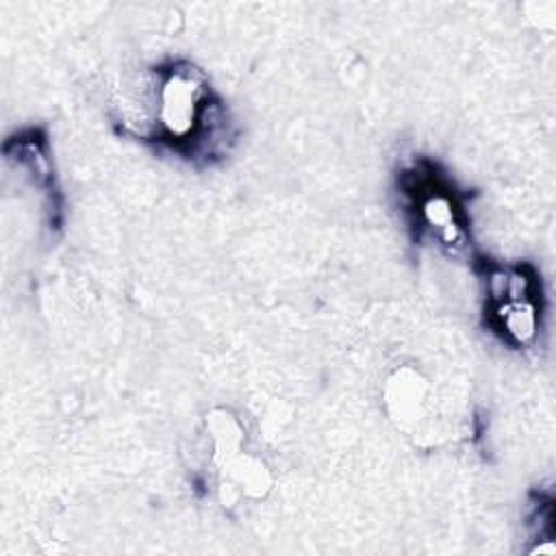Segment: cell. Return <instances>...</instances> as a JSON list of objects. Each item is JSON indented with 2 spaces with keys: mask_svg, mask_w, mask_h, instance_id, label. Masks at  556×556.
Returning a JSON list of instances; mask_svg holds the SVG:
<instances>
[{
  "mask_svg": "<svg viewBox=\"0 0 556 556\" xmlns=\"http://www.w3.org/2000/svg\"><path fill=\"white\" fill-rule=\"evenodd\" d=\"M208 96L206 78L187 63H178L163 74L156 91V122L169 141H189L198 132Z\"/></svg>",
  "mask_w": 556,
  "mask_h": 556,
  "instance_id": "6da1fadb",
  "label": "cell"
},
{
  "mask_svg": "<svg viewBox=\"0 0 556 556\" xmlns=\"http://www.w3.org/2000/svg\"><path fill=\"white\" fill-rule=\"evenodd\" d=\"M491 321L515 345H526L539 330L536 280L523 267L491 274Z\"/></svg>",
  "mask_w": 556,
  "mask_h": 556,
  "instance_id": "7a4b0ae2",
  "label": "cell"
},
{
  "mask_svg": "<svg viewBox=\"0 0 556 556\" xmlns=\"http://www.w3.org/2000/svg\"><path fill=\"white\" fill-rule=\"evenodd\" d=\"M417 213L426 228L445 245H458L465 228L460 222V211L454 195L439 185L424 182L421 191L417 193Z\"/></svg>",
  "mask_w": 556,
  "mask_h": 556,
  "instance_id": "3957f363",
  "label": "cell"
}]
</instances>
